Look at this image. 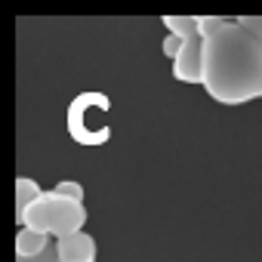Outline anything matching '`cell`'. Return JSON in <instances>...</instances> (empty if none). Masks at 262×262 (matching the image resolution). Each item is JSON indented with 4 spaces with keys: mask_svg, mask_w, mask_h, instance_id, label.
<instances>
[{
    "mask_svg": "<svg viewBox=\"0 0 262 262\" xmlns=\"http://www.w3.org/2000/svg\"><path fill=\"white\" fill-rule=\"evenodd\" d=\"M40 194H43V188H40L34 179L19 176V179H16V216H19V213H25V210L40 198Z\"/></svg>",
    "mask_w": 262,
    "mask_h": 262,
    "instance_id": "cell-8",
    "label": "cell"
},
{
    "mask_svg": "<svg viewBox=\"0 0 262 262\" xmlns=\"http://www.w3.org/2000/svg\"><path fill=\"white\" fill-rule=\"evenodd\" d=\"M96 108H111V99L105 93H80L68 105V136L80 145H105L111 139V126L93 123Z\"/></svg>",
    "mask_w": 262,
    "mask_h": 262,
    "instance_id": "cell-3",
    "label": "cell"
},
{
    "mask_svg": "<svg viewBox=\"0 0 262 262\" xmlns=\"http://www.w3.org/2000/svg\"><path fill=\"white\" fill-rule=\"evenodd\" d=\"M56 256L59 262H96V237L90 231H74L65 237H56Z\"/></svg>",
    "mask_w": 262,
    "mask_h": 262,
    "instance_id": "cell-5",
    "label": "cell"
},
{
    "mask_svg": "<svg viewBox=\"0 0 262 262\" xmlns=\"http://www.w3.org/2000/svg\"><path fill=\"white\" fill-rule=\"evenodd\" d=\"M16 262H59V256H56V244L50 241L43 253H37V256H28V259H16Z\"/></svg>",
    "mask_w": 262,
    "mask_h": 262,
    "instance_id": "cell-12",
    "label": "cell"
},
{
    "mask_svg": "<svg viewBox=\"0 0 262 262\" xmlns=\"http://www.w3.org/2000/svg\"><path fill=\"white\" fill-rule=\"evenodd\" d=\"M47 244H50V237H47V234L31 231V228H19V234H16V259L37 256V253H43V250H47Z\"/></svg>",
    "mask_w": 262,
    "mask_h": 262,
    "instance_id": "cell-6",
    "label": "cell"
},
{
    "mask_svg": "<svg viewBox=\"0 0 262 262\" xmlns=\"http://www.w3.org/2000/svg\"><path fill=\"white\" fill-rule=\"evenodd\" d=\"M161 50H164V56H167V59H176V56H179V50H182V40H179V37H170V34H167V37H164V47H161Z\"/></svg>",
    "mask_w": 262,
    "mask_h": 262,
    "instance_id": "cell-13",
    "label": "cell"
},
{
    "mask_svg": "<svg viewBox=\"0 0 262 262\" xmlns=\"http://www.w3.org/2000/svg\"><path fill=\"white\" fill-rule=\"evenodd\" d=\"M222 25H225V19H219V16H198V34H201V40L213 37Z\"/></svg>",
    "mask_w": 262,
    "mask_h": 262,
    "instance_id": "cell-9",
    "label": "cell"
},
{
    "mask_svg": "<svg viewBox=\"0 0 262 262\" xmlns=\"http://www.w3.org/2000/svg\"><path fill=\"white\" fill-rule=\"evenodd\" d=\"M53 191H56L59 198H68V201H80V204H83V185H80V182L65 179V182H59Z\"/></svg>",
    "mask_w": 262,
    "mask_h": 262,
    "instance_id": "cell-10",
    "label": "cell"
},
{
    "mask_svg": "<svg viewBox=\"0 0 262 262\" xmlns=\"http://www.w3.org/2000/svg\"><path fill=\"white\" fill-rule=\"evenodd\" d=\"M234 22H237L247 34H253V37L262 43V16H237Z\"/></svg>",
    "mask_w": 262,
    "mask_h": 262,
    "instance_id": "cell-11",
    "label": "cell"
},
{
    "mask_svg": "<svg viewBox=\"0 0 262 262\" xmlns=\"http://www.w3.org/2000/svg\"><path fill=\"white\" fill-rule=\"evenodd\" d=\"M201 86L219 105H244L262 99V43L234 19L204 40Z\"/></svg>",
    "mask_w": 262,
    "mask_h": 262,
    "instance_id": "cell-1",
    "label": "cell"
},
{
    "mask_svg": "<svg viewBox=\"0 0 262 262\" xmlns=\"http://www.w3.org/2000/svg\"><path fill=\"white\" fill-rule=\"evenodd\" d=\"M86 216L90 213L80 201H68V198H59L56 191H43L25 213L16 216V222H19V228H31V231H40L56 241L65 234L83 231Z\"/></svg>",
    "mask_w": 262,
    "mask_h": 262,
    "instance_id": "cell-2",
    "label": "cell"
},
{
    "mask_svg": "<svg viewBox=\"0 0 262 262\" xmlns=\"http://www.w3.org/2000/svg\"><path fill=\"white\" fill-rule=\"evenodd\" d=\"M201 65H204V40L201 34H194L182 40V50L173 59V77L179 83H201Z\"/></svg>",
    "mask_w": 262,
    "mask_h": 262,
    "instance_id": "cell-4",
    "label": "cell"
},
{
    "mask_svg": "<svg viewBox=\"0 0 262 262\" xmlns=\"http://www.w3.org/2000/svg\"><path fill=\"white\" fill-rule=\"evenodd\" d=\"M167 34L170 37H179V40H188L198 34V16H164L161 19Z\"/></svg>",
    "mask_w": 262,
    "mask_h": 262,
    "instance_id": "cell-7",
    "label": "cell"
}]
</instances>
